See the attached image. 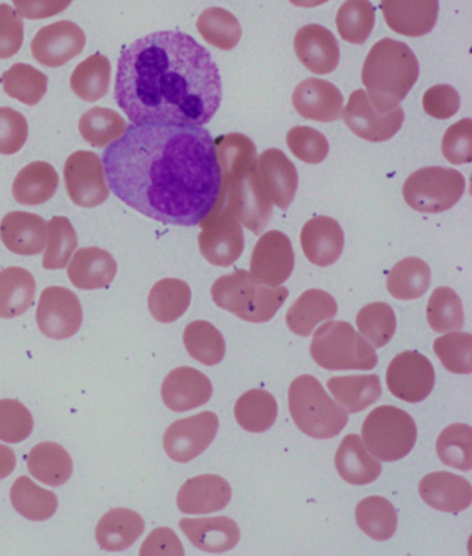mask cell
<instances>
[{
	"mask_svg": "<svg viewBox=\"0 0 472 556\" xmlns=\"http://www.w3.org/2000/svg\"><path fill=\"white\" fill-rule=\"evenodd\" d=\"M186 538L195 548L209 554H224L233 549L240 541L238 523L228 516L217 518H184L179 522Z\"/></svg>",
	"mask_w": 472,
	"mask_h": 556,
	"instance_id": "obj_26",
	"label": "cell"
},
{
	"mask_svg": "<svg viewBox=\"0 0 472 556\" xmlns=\"http://www.w3.org/2000/svg\"><path fill=\"white\" fill-rule=\"evenodd\" d=\"M296 58L310 73H333L340 63L339 42L328 28L318 24L305 25L294 38Z\"/></svg>",
	"mask_w": 472,
	"mask_h": 556,
	"instance_id": "obj_21",
	"label": "cell"
},
{
	"mask_svg": "<svg viewBox=\"0 0 472 556\" xmlns=\"http://www.w3.org/2000/svg\"><path fill=\"white\" fill-rule=\"evenodd\" d=\"M214 303L240 319L253 324L269 323L289 298V289L268 287L251 277L248 270L239 269L215 280Z\"/></svg>",
	"mask_w": 472,
	"mask_h": 556,
	"instance_id": "obj_5",
	"label": "cell"
},
{
	"mask_svg": "<svg viewBox=\"0 0 472 556\" xmlns=\"http://www.w3.org/2000/svg\"><path fill=\"white\" fill-rule=\"evenodd\" d=\"M144 532V520L135 510L117 508L110 510L99 520L97 540L100 548L110 553L132 547Z\"/></svg>",
	"mask_w": 472,
	"mask_h": 556,
	"instance_id": "obj_29",
	"label": "cell"
},
{
	"mask_svg": "<svg viewBox=\"0 0 472 556\" xmlns=\"http://www.w3.org/2000/svg\"><path fill=\"white\" fill-rule=\"evenodd\" d=\"M64 180L69 199L79 207H98L110 197L102 159L88 150H79L67 159Z\"/></svg>",
	"mask_w": 472,
	"mask_h": 556,
	"instance_id": "obj_11",
	"label": "cell"
},
{
	"mask_svg": "<svg viewBox=\"0 0 472 556\" xmlns=\"http://www.w3.org/2000/svg\"><path fill=\"white\" fill-rule=\"evenodd\" d=\"M381 10L394 33L417 38L433 31L439 0H381Z\"/></svg>",
	"mask_w": 472,
	"mask_h": 556,
	"instance_id": "obj_20",
	"label": "cell"
},
{
	"mask_svg": "<svg viewBox=\"0 0 472 556\" xmlns=\"http://www.w3.org/2000/svg\"><path fill=\"white\" fill-rule=\"evenodd\" d=\"M28 472L40 483L63 485L73 475V459L68 451L53 442L35 445L27 458Z\"/></svg>",
	"mask_w": 472,
	"mask_h": 556,
	"instance_id": "obj_32",
	"label": "cell"
},
{
	"mask_svg": "<svg viewBox=\"0 0 472 556\" xmlns=\"http://www.w3.org/2000/svg\"><path fill=\"white\" fill-rule=\"evenodd\" d=\"M434 352L442 365L451 374L472 372V336L470 333H448L434 342Z\"/></svg>",
	"mask_w": 472,
	"mask_h": 556,
	"instance_id": "obj_51",
	"label": "cell"
},
{
	"mask_svg": "<svg viewBox=\"0 0 472 556\" xmlns=\"http://www.w3.org/2000/svg\"><path fill=\"white\" fill-rule=\"evenodd\" d=\"M34 419L31 413L17 400H0V440L7 443H22L31 435Z\"/></svg>",
	"mask_w": 472,
	"mask_h": 556,
	"instance_id": "obj_52",
	"label": "cell"
},
{
	"mask_svg": "<svg viewBox=\"0 0 472 556\" xmlns=\"http://www.w3.org/2000/svg\"><path fill=\"white\" fill-rule=\"evenodd\" d=\"M14 509L25 519L43 522L56 514L58 495L53 491L39 488L27 476H20L10 490Z\"/></svg>",
	"mask_w": 472,
	"mask_h": 556,
	"instance_id": "obj_36",
	"label": "cell"
},
{
	"mask_svg": "<svg viewBox=\"0 0 472 556\" xmlns=\"http://www.w3.org/2000/svg\"><path fill=\"white\" fill-rule=\"evenodd\" d=\"M256 173L270 202L289 210L298 188V173L291 160L279 149L265 150L256 162Z\"/></svg>",
	"mask_w": 472,
	"mask_h": 556,
	"instance_id": "obj_18",
	"label": "cell"
},
{
	"mask_svg": "<svg viewBox=\"0 0 472 556\" xmlns=\"http://www.w3.org/2000/svg\"><path fill=\"white\" fill-rule=\"evenodd\" d=\"M464 190L465 179L457 169L425 167L406 179L404 198L416 212L439 214L454 207Z\"/></svg>",
	"mask_w": 472,
	"mask_h": 556,
	"instance_id": "obj_9",
	"label": "cell"
},
{
	"mask_svg": "<svg viewBox=\"0 0 472 556\" xmlns=\"http://www.w3.org/2000/svg\"><path fill=\"white\" fill-rule=\"evenodd\" d=\"M426 319L438 333H448L464 327V308L459 295L450 288H438L426 305Z\"/></svg>",
	"mask_w": 472,
	"mask_h": 556,
	"instance_id": "obj_48",
	"label": "cell"
},
{
	"mask_svg": "<svg viewBox=\"0 0 472 556\" xmlns=\"http://www.w3.org/2000/svg\"><path fill=\"white\" fill-rule=\"evenodd\" d=\"M13 3L20 16L28 20H43L63 13L73 0H13Z\"/></svg>",
	"mask_w": 472,
	"mask_h": 556,
	"instance_id": "obj_58",
	"label": "cell"
},
{
	"mask_svg": "<svg viewBox=\"0 0 472 556\" xmlns=\"http://www.w3.org/2000/svg\"><path fill=\"white\" fill-rule=\"evenodd\" d=\"M442 153L451 164H467L472 160V122L470 118L451 125L442 140Z\"/></svg>",
	"mask_w": 472,
	"mask_h": 556,
	"instance_id": "obj_55",
	"label": "cell"
},
{
	"mask_svg": "<svg viewBox=\"0 0 472 556\" xmlns=\"http://www.w3.org/2000/svg\"><path fill=\"white\" fill-rule=\"evenodd\" d=\"M232 500V489L217 475H201L188 480L178 494L180 513L207 515L228 507Z\"/></svg>",
	"mask_w": 472,
	"mask_h": 556,
	"instance_id": "obj_23",
	"label": "cell"
},
{
	"mask_svg": "<svg viewBox=\"0 0 472 556\" xmlns=\"http://www.w3.org/2000/svg\"><path fill=\"white\" fill-rule=\"evenodd\" d=\"M335 468L341 478L350 484L363 485L375 482L381 475V464L371 457L358 434H348L335 454Z\"/></svg>",
	"mask_w": 472,
	"mask_h": 556,
	"instance_id": "obj_31",
	"label": "cell"
},
{
	"mask_svg": "<svg viewBox=\"0 0 472 556\" xmlns=\"http://www.w3.org/2000/svg\"><path fill=\"white\" fill-rule=\"evenodd\" d=\"M234 417L247 432L263 433L275 425L278 418V403L266 390H250L235 403Z\"/></svg>",
	"mask_w": 472,
	"mask_h": 556,
	"instance_id": "obj_38",
	"label": "cell"
},
{
	"mask_svg": "<svg viewBox=\"0 0 472 556\" xmlns=\"http://www.w3.org/2000/svg\"><path fill=\"white\" fill-rule=\"evenodd\" d=\"M220 169V192L214 210L232 215L254 235H263L272 218V205L260 187L258 154L243 134L222 135L214 140Z\"/></svg>",
	"mask_w": 472,
	"mask_h": 556,
	"instance_id": "obj_3",
	"label": "cell"
},
{
	"mask_svg": "<svg viewBox=\"0 0 472 556\" xmlns=\"http://www.w3.org/2000/svg\"><path fill=\"white\" fill-rule=\"evenodd\" d=\"M199 227L200 252L209 264L225 268L238 262L244 252V235L238 219L213 210Z\"/></svg>",
	"mask_w": 472,
	"mask_h": 556,
	"instance_id": "obj_10",
	"label": "cell"
},
{
	"mask_svg": "<svg viewBox=\"0 0 472 556\" xmlns=\"http://www.w3.org/2000/svg\"><path fill=\"white\" fill-rule=\"evenodd\" d=\"M345 244L344 230L334 218L319 215L309 219L301 232V245L306 258L318 267L339 262Z\"/></svg>",
	"mask_w": 472,
	"mask_h": 556,
	"instance_id": "obj_24",
	"label": "cell"
},
{
	"mask_svg": "<svg viewBox=\"0 0 472 556\" xmlns=\"http://www.w3.org/2000/svg\"><path fill=\"white\" fill-rule=\"evenodd\" d=\"M359 332L370 340L374 349L384 348L394 338L396 317L391 305L385 303L368 304L356 317Z\"/></svg>",
	"mask_w": 472,
	"mask_h": 556,
	"instance_id": "obj_50",
	"label": "cell"
},
{
	"mask_svg": "<svg viewBox=\"0 0 472 556\" xmlns=\"http://www.w3.org/2000/svg\"><path fill=\"white\" fill-rule=\"evenodd\" d=\"M16 454L8 445L0 444V480L7 479L16 469Z\"/></svg>",
	"mask_w": 472,
	"mask_h": 556,
	"instance_id": "obj_60",
	"label": "cell"
},
{
	"mask_svg": "<svg viewBox=\"0 0 472 556\" xmlns=\"http://www.w3.org/2000/svg\"><path fill=\"white\" fill-rule=\"evenodd\" d=\"M182 543L168 528L155 529L148 540L144 541L140 555H183Z\"/></svg>",
	"mask_w": 472,
	"mask_h": 556,
	"instance_id": "obj_59",
	"label": "cell"
},
{
	"mask_svg": "<svg viewBox=\"0 0 472 556\" xmlns=\"http://www.w3.org/2000/svg\"><path fill=\"white\" fill-rule=\"evenodd\" d=\"M431 283V269L421 258L400 260L386 277V289L398 300H414L424 295Z\"/></svg>",
	"mask_w": 472,
	"mask_h": 556,
	"instance_id": "obj_39",
	"label": "cell"
},
{
	"mask_svg": "<svg viewBox=\"0 0 472 556\" xmlns=\"http://www.w3.org/2000/svg\"><path fill=\"white\" fill-rule=\"evenodd\" d=\"M328 2L329 0H290L296 8H318Z\"/></svg>",
	"mask_w": 472,
	"mask_h": 556,
	"instance_id": "obj_61",
	"label": "cell"
},
{
	"mask_svg": "<svg viewBox=\"0 0 472 556\" xmlns=\"http://www.w3.org/2000/svg\"><path fill=\"white\" fill-rule=\"evenodd\" d=\"M291 153L301 162L319 164L329 156V142L324 135L309 127H295L288 134Z\"/></svg>",
	"mask_w": 472,
	"mask_h": 556,
	"instance_id": "obj_53",
	"label": "cell"
},
{
	"mask_svg": "<svg viewBox=\"0 0 472 556\" xmlns=\"http://www.w3.org/2000/svg\"><path fill=\"white\" fill-rule=\"evenodd\" d=\"M328 388L336 403L350 414L368 409L383 394L377 375L334 377L329 380Z\"/></svg>",
	"mask_w": 472,
	"mask_h": 556,
	"instance_id": "obj_35",
	"label": "cell"
},
{
	"mask_svg": "<svg viewBox=\"0 0 472 556\" xmlns=\"http://www.w3.org/2000/svg\"><path fill=\"white\" fill-rule=\"evenodd\" d=\"M197 29L205 42L220 50H230L240 42L239 20L222 8H209L200 14Z\"/></svg>",
	"mask_w": 472,
	"mask_h": 556,
	"instance_id": "obj_46",
	"label": "cell"
},
{
	"mask_svg": "<svg viewBox=\"0 0 472 556\" xmlns=\"http://www.w3.org/2000/svg\"><path fill=\"white\" fill-rule=\"evenodd\" d=\"M37 283L29 270L9 267L0 270V317L16 318L34 304Z\"/></svg>",
	"mask_w": 472,
	"mask_h": 556,
	"instance_id": "obj_33",
	"label": "cell"
},
{
	"mask_svg": "<svg viewBox=\"0 0 472 556\" xmlns=\"http://www.w3.org/2000/svg\"><path fill=\"white\" fill-rule=\"evenodd\" d=\"M0 238L14 254L37 255L47 248L48 225L39 215L9 213L0 224Z\"/></svg>",
	"mask_w": 472,
	"mask_h": 556,
	"instance_id": "obj_27",
	"label": "cell"
},
{
	"mask_svg": "<svg viewBox=\"0 0 472 556\" xmlns=\"http://www.w3.org/2000/svg\"><path fill=\"white\" fill-rule=\"evenodd\" d=\"M161 395L169 409L184 413L207 404L213 397V384L200 370L179 367L165 378Z\"/></svg>",
	"mask_w": 472,
	"mask_h": 556,
	"instance_id": "obj_22",
	"label": "cell"
},
{
	"mask_svg": "<svg viewBox=\"0 0 472 556\" xmlns=\"http://www.w3.org/2000/svg\"><path fill=\"white\" fill-rule=\"evenodd\" d=\"M219 429L217 414L204 410L194 417L179 419L164 434V448L170 459L190 463L214 442Z\"/></svg>",
	"mask_w": 472,
	"mask_h": 556,
	"instance_id": "obj_12",
	"label": "cell"
},
{
	"mask_svg": "<svg viewBox=\"0 0 472 556\" xmlns=\"http://www.w3.org/2000/svg\"><path fill=\"white\" fill-rule=\"evenodd\" d=\"M192 290L183 280L168 278L155 283L149 294V309L161 324L175 323L188 312Z\"/></svg>",
	"mask_w": 472,
	"mask_h": 556,
	"instance_id": "obj_37",
	"label": "cell"
},
{
	"mask_svg": "<svg viewBox=\"0 0 472 556\" xmlns=\"http://www.w3.org/2000/svg\"><path fill=\"white\" fill-rule=\"evenodd\" d=\"M336 29L344 41L363 45L375 23V10L369 0H346L336 13Z\"/></svg>",
	"mask_w": 472,
	"mask_h": 556,
	"instance_id": "obj_44",
	"label": "cell"
},
{
	"mask_svg": "<svg viewBox=\"0 0 472 556\" xmlns=\"http://www.w3.org/2000/svg\"><path fill=\"white\" fill-rule=\"evenodd\" d=\"M127 131V123L114 110L93 108L79 119V132L93 148L115 142Z\"/></svg>",
	"mask_w": 472,
	"mask_h": 556,
	"instance_id": "obj_45",
	"label": "cell"
},
{
	"mask_svg": "<svg viewBox=\"0 0 472 556\" xmlns=\"http://www.w3.org/2000/svg\"><path fill=\"white\" fill-rule=\"evenodd\" d=\"M28 139V123L23 114L10 108H0V154L10 156L20 152Z\"/></svg>",
	"mask_w": 472,
	"mask_h": 556,
	"instance_id": "obj_54",
	"label": "cell"
},
{
	"mask_svg": "<svg viewBox=\"0 0 472 556\" xmlns=\"http://www.w3.org/2000/svg\"><path fill=\"white\" fill-rule=\"evenodd\" d=\"M112 81V64L103 54L97 53L84 60L74 70L69 85L74 93L85 102H98L107 94Z\"/></svg>",
	"mask_w": 472,
	"mask_h": 556,
	"instance_id": "obj_40",
	"label": "cell"
},
{
	"mask_svg": "<svg viewBox=\"0 0 472 556\" xmlns=\"http://www.w3.org/2000/svg\"><path fill=\"white\" fill-rule=\"evenodd\" d=\"M339 312L333 295L323 290L310 289L291 305L285 323L295 334L308 338L318 324L334 318Z\"/></svg>",
	"mask_w": 472,
	"mask_h": 556,
	"instance_id": "obj_30",
	"label": "cell"
},
{
	"mask_svg": "<svg viewBox=\"0 0 472 556\" xmlns=\"http://www.w3.org/2000/svg\"><path fill=\"white\" fill-rule=\"evenodd\" d=\"M183 343L188 353L207 367H214L225 357L224 336L207 320L189 324L183 332Z\"/></svg>",
	"mask_w": 472,
	"mask_h": 556,
	"instance_id": "obj_42",
	"label": "cell"
},
{
	"mask_svg": "<svg viewBox=\"0 0 472 556\" xmlns=\"http://www.w3.org/2000/svg\"><path fill=\"white\" fill-rule=\"evenodd\" d=\"M24 23L9 4H0V59H10L22 49Z\"/></svg>",
	"mask_w": 472,
	"mask_h": 556,
	"instance_id": "obj_56",
	"label": "cell"
},
{
	"mask_svg": "<svg viewBox=\"0 0 472 556\" xmlns=\"http://www.w3.org/2000/svg\"><path fill=\"white\" fill-rule=\"evenodd\" d=\"M293 106L306 119L334 123L343 114L344 97L335 85L319 78H308L296 85Z\"/></svg>",
	"mask_w": 472,
	"mask_h": 556,
	"instance_id": "obj_19",
	"label": "cell"
},
{
	"mask_svg": "<svg viewBox=\"0 0 472 556\" xmlns=\"http://www.w3.org/2000/svg\"><path fill=\"white\" fill-rule=\"evenodd\" d=\"M47 252L43 255L44 269H63L77 249L78 237L72 223L65 217H54L48 224Z\"/></svg>",
	"mask_w": 472,
	"mask_h": 556,
	"instance_id": "obj_49",
	"label": "cell"
},
{
	"mask_svg": "<svg viewBox=\"0 0 472 556\" xmlns=\"http://www.w3.org/2000/svg\"><path fill=\"white\" fill-rule=\"evenodd\" d=\"M310 355L319 367L329 370H370L379 361L373 345L341 320H331L316 330Z\"/></svg>",
	"mask_w": 472,
	"mask_h": 556,
	"instance_id": "obj_7",
	"label": "cell"
},
{
	"mask_svg": "<svg viewBox=\"0 0 472 556\" xmlns=\"http://www.w3.org/2000/svg\"><path fill=\"white\" fill-rule=\"evenodd\" d=\"M419 490L424 503L441 513L460 514L472 503L469 480L449 472L426 475Z\"/></svg>",
	"mask_w": 472,
	"mask_h": 556,
	"instance_id": "obj_25",
	"label": "cell"
},
{
	"mask_svg": "<svg viewBox=\"0 0 472 556\" xmlns=\"http://www.w3.org/2000/svg\"><path fill=\"white\" fill-rule=\"evenodd\" d=\"M423 108L431 117L448 119L459 112V93L450 85H436L424 93Z\"/></svg>",
	"mask_w": 472,
	"mask_h": 556,
	"instance_id": "obj_57",
	"label": "cell"
},
{
	"mask_svg": "<svg viewBox=\"0 0 472 556\" xmlns=\"http://www.w3.org/2000/svg\"><path fill=\"white\" fill-rule=\"evenodd\" d=\"M343 118L346 127L356 137L368 142H385L394 138L400 131L405 122V113L400 106L390 113H379L371 104L366 90H355L343 110Z\"/></svg>",
	"mask_w": 472,
	"mask_h": 556,
	"instance_id": "obj_13",
	"label": "cell"
},
{
	"mask_svg": "<svg viewBox=\"0 0 472 556\" xmlns=\"http://www.w3.org/2000/svg\"><path fill=\"white\" fill-rule=\"evenodd\" d=\"M115 197L155 222L197 227L220 192L214 138L199 125L130 124L103 153Z\"/></svg>",
	"mask_w": 472,
	"mask_h": 556,
	"instance_id": "obj_1",
	"label": "cell"
},
{
	"mask_svg": "<svg viewBox=\"0 0 472 556\" xmlns=\"http://www.w3.org/2000/svg\"><path fill=\"white\" fill-rule=\"evenodd\" d=\"M87 37L72 22H59L39 29L31 43L35 60L44 67L56 68L82 53Z\"/></svg>",
	"mask_w": 472,
	"mask_h": 556,
	"instance_id": "obj_17",
	"label": "cell"
},
{
	"mask_svg": "<svg viewBox=\"0 0 472 556\" xmlns=\"http://www.w3.org/2000/svg\"><path fill=\"white\" fill-rule=\"evenodd\" d=\"M419 74V62L408 45L385 38L366 58L361 83L377 112L390 113L408 97Z\"/></svg>",
	"mask_w": 472,
	"mask_h": 556,
	"instance_id": "obj_4",
	"label": "cell"
},
{
	"mask_svg": "<svg viewBox=\"0 0 472 556\" xmlns=\"http://www.w3.org/2000/svg\"><path fill=\"white\" fill-rule=\"evenodd\" d=\"M294 250L288 235L270 230L255 244L251 257V277L268 287H279L294 270Z\"/></svg>",
	"mask_w": 472,
	"mask_h": 556,
	"instance_id": "obj_16",
	"label": "cell"
},
{
	"mask_svg": "<svg viewBox=\"0 0 472 556\" xmlns=\"http://www.w3.org/2000/svg\"><path fill=\"white\" fill-rule=\"evenodd\" d=\"M365 447L374 458L395 463L409 455L417 442V426L406 410L383 405L371 410L361 428Z\"/></svg>",
	"mask_w": 472,
	"mask_h": 556,
	"instance_id": "obj_8",
	"label": "cell"
},
{
	"mask_svg": "<svg viewBox=\"0 0 472 556\" xmlns=\"http://www.w3.org/2000/svg\"><path fill=\"white\" fill-rule=\"evenodd\" d=\"M113 255L99 248L79 249L68 265V278L75 288L97 290L107 288L117 275Z\"/></svg>",
	"mask_w": 472,
	"mask_h": 556,
	"instance_id": "obj_28",
	"label": "cell"
},
{
	"mask_svg": "<svg viewBox=\"0 0 472 556\" xmlns=\"http://www.w3.org/2000/svg\"><path fill=\"white\" fill-rule=\"evenodd\" d=\"M37 323L44 336L53 340L73 338L82 325V307L77 294L62 287H50L40 294Z\"/></svg>",
	"mask_w": 472,
	"mask_h": 556,
	"instance_id": "obj_15",
	"label": "cell"
},
{
	"mask_svg": "<svg viewBox=\"0 0 472 556\" xmlns=\"http://www.w3.org/2000/svg\"><path fill=\"white\" fill-rule=\"evenodd\" d=\"M434 384L433 364L417 352L396 355L386 369L390 392L406 403H420L425 400L433 392Z\"/></svg>",
	"mask_w": 472,
	"mask_h": 556,
	"instance_id": "obj_14",
	"label": "cell"
},
{
	"mask_svg": "<svg viewBox=\"0 0 472 556\" xmlns=\"http://www.w3.org/2000/svg\"><path fill=\"white\" fill-rule=\"evenodd\" d=\"M115 102L129 122L207 124L222 100L217 63L194 38L161 31L120 53Z\"/></svg>",
	"mask_w": 472,
	"mask_h": 556,
	"instance_id": "obj_2",
	"label": "cell"
},
{
	"mask_svg": "<svg viewBox=\"0 0 472 556\" xmlns=\"http://www.w3.org/2000/svg\"><path fill=\"white\" fill-rule=\"evenodd\" d=\"M356 523L370 539L386 541L393 539L398 529V515L388 500L373 495L358 504Z\"/></svg>",
	"mask_w": 472,
	"mask_h": 556,
	"instance_id": "obj_41",
	"label": "cell"
},
{
	"mask_svg": "<svg viewBox=\"0 0 472 556\" xmlns=\"http://www.w3.org/2000/svg\"><path fill=\"white\" fill-rule=\"evenodd\" d=\"M436 454L446 467L470 472L472 469V429L464 424L446 428L436 440Z\"/></svg>",
	"mask_w": 472,
	"mask_h": 556,
	"instance_id": "obj_47",
	"label": "cell"
},
{
	"mask_svg": "<svg viewBox=\"0 0 472 556\" xmlns=\"http://www.w3.org/2000/svg\"><path fill=\"white\" fill-rule=\"evenodd\" d=\"M289 408L296 428L312 439H333L348 424V413L312 375H301L291 383Z\"/></svg>",
	"mask_w": 472,
	"mask_h": 556,
	"instance_id": "obj_6",
	"label": "cell"
},
{
	"mask_svg": "<svg viewBox=\"0 0 472 556\" xmlns=\"http://www.w3.org/2000/svg\"><path fill=\"white\" fill-rule=\"evenodd\" d=\"M59 187L56 169L49 163L35 162L24 167L13 182V197L23 205H39L54 197Z\"/></svg>",
	"mask_w": 472,
	"mask_h": 556,
	"instance_id": "obj_34",
	"label": "cell"
},
{
	"mask_svg": "<svg viewBox=\"0 0 472 556\" xmlns=\"http://www.w3.org/2000/svg\"><path fill=\"white\" fill-rule=\"evenodd\" d=\"M4 92L27 106H35L47 94L48 77L29 64L17 63L2 75Z\"/></svg>",
	"mask_w": 472,
	"mask_h": 556,
	"instance_id": "obj_43",
	"label": "cell"
}]
</instances>
